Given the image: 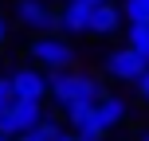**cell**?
I'll return each mask as SVG.
<instances>
[{
  "mask_svg": "<svg viewBox=\"0 0 149 141\" xmlns=\"http://www.w3.org/2000/svg\"><path fill=\"white\" fill-rule=\"evenodd\" d=\"M47 94H51L55 106L71 110V106H94L106 90H102L98 78H90L82 71H63V74H51L47 78Z\"/></svg>",
  "mask_w": 149,
  "mask_h": 141,
  "instance_id": "cell-1",
  "label": "cell"
},
{
  "mask_svg": "<svg viewBox=\"0 0 149 141\" xmlns=\"http://www.w3.org/2000/svg\"><path fill=\"white\" fill-rule=\"evenodd\" d=\"M28 59H36V71L63 74V71L74 67V47L63 35H36L28 43Z\"/></svg>",
  "mask_w": 149,
  "mask_h": 141,
  "instance_id": "cell-2",
  "label": "cell"
},
{
  "mask_svg": "<svg viewBox=\"0 0 149 141\" xmlns=\"http://www.w3.org/2000/svg\"><path fill=\"white\" fill-rule=\"evenodd\" d=\"M16 20L36 35H55V28H59V12L47 0H16Z\"/></svg>",
  "mask_w": 149,
  "mask_h": 141,
  "instance_id": "cell-3",
  "label": "cell"
},
{
  "mask_svg": "<svg viewBox=\"0 0 149 141\" xmlns=\"http://www.w3.org/2000/svg\"><path fill=\"white\" fill-rule=\"evenodd\" d=\"M43 122V102H12L8 110H0V133L20 137L28 129H36Z\"/></svg>",
  "mask_w": 149,
  "mask_h": 141,
  "instance_id": "cell-4",
  "label": "cell"
},
{
  "mask_svg": "<svg viewBox=\"0 0 149 141\" xmlns=\"http://www.w3.org/2000/svg\"><path fill=\"white\" fill-rule=\"evenodd\" d=\"M102 67H106V74H110V78H118V82H137V78L149 71L145 63L130 51V47H118V51L102 55Z\"/></svg>",
  "mask_w": 149,
  "mask_h": 141,
  "instance_id": "cell-5",
  "label": "cell"
},
{
  "mask_svg": "<svg viewBox=\"0 0 149 141\" xmlns=\"http://www.w3.org/2000/svg\"><path fill=\"white\" fill-rule=\"evenodd\" d=\"M12 78V94L16 102H43L47 98V74L36 71V67H20L16 74H8Z\"/></svg>",
  "mask_w": 149,
  "mask_h": 141,
  "instance_id": "cell-6",
  "label": "cell"
},
{
  "mask_svg": "<svg viewBox=\"0 0 149 141\" xmlns=\"http://www.w3.org/2000/svg\"><path fill=\"white\" fill-rule=\"evenodd\" d=\"M126 98H118V94H102L94 102V118H98V129L102 133H110V129H118L122 122H126Z\"/></svg>",
  "mask_w": 149,
  "mask_h": 141,
  "instance_id": "cell-7",
  "label": "cell"
},
{
  "mask_svg": "<svg viewBox=\"0 0 149 141\" xmlns=\"http://www.w3.org/2000/svg\"><path fill=\"white\" fill-rule=\"evenodd\" d=\"M90 35H114V31H122V8L118 4H98L90 8Z\"/></svg>",
  "mask_w": 149,
  "mask_h": 141,
  "instance_id": "cell-8",
  "label": "cell"
},
{
  "mask_svg": "<svg viewBox=\"0 0 149 141\" xmlns=\"http://www.w3.org/2000/svg\"><path fill=\"white\" fill-rule=\"evenodd\" d=\"M86 28H90V8L67 0V4L59 8V31H63V35H82Z\"/></svg>",
  "mask_w": 149,
  "mask_h": 141,
  "instance_id": "cell-9",
  "label": "cell"
},
{
  "mask_svg": "<svg viewBox=\"0 0 149 141\" xmlns=\"http://www.w3.org/2000/svg\"><path fill=\"white\" fill-rule=\"evenodd\" d=\"M126 39H130L126 47L149 67V24H130V28H126Z\"/></svg>",
  "mask_w": 149,
  "mask_h": 141,
  "instance_id": "cell-10",
  "label": "cell"
},
{
  "mask_svg": "<svg viewBox=\"0 0 149 141\" xmlns=\"http://www.w3.org/2000/svg\"><path fill=\"white\" fill-rule=\"evenodd\" d=\"M55 137H63V129H59V118H51V114H43V122H39L36 129H28V133H20L16 141H55Z\"/></svg>",
  "mask_w": 149,
  "mask_h": 141,
  "instance_id": "cell-11",
  "label": "cell"
},
{
  "mask_svg": "<svg viewBox=\"0 0 149 141\" xmlns=\"http://www.w3.org/2000/svg\"><path fill=\"white\" fill-rule=\"evenodd\" d=\"M122 16L130 24H149V0H122Z\"/></svg>",
  "mask_w": 149,
  "mask_h": 141,
  "instance_id": "cell-12",
  "label": "cell"
},
{
  "mask_svg": "<svg viewBox=\"0 0 149 141\" xmlns=\"http://www.w3.org/2000/svg\"><path fill=\"white\" fill-rule=\"evenodd\" d=\"M12 102H16V94H12V78H0V110H8Z\"/></svg>",
  "mask_w": 149,
  "mask_h": 141,
  "instance_id": "cell-13",
  "label": "cell"
},
{
  "mask_svg": "<svg viewBox=\"0 0 149 141\" xmlns=\"http://www.w3.org/2000/svg\"><path fill=\"white\" fill-rule=\"evenodd\" d=\"M134 86H137V98H141V102L149 106V71H145V74H141V78H137V82H134Z\"/></svg>",
  "mask_w": 149,
  "mask_h": 141,
  "instance_id": "cell-14",
  "label": "cell"
},
{
  "mask_svg": "<svg viewBox=\"0 0 149 141\" xmlns=\"http://www.w3.org/2000/svg\"><path fill=\"white\" fill-rule=\"evenodd\" d=\"M74 4H82V8H98V4H114V0H74Z\"/></svg>",
  "mask_w": 149,
  "mask_h": 141,
  "instance_id": "cell-15",
  "label": "cell"
},
{
  "mask_svg": "<svg viewBox=\"0 0 149 141\" xmlns=\"http://www.w3.org/2000/svg\"><path fill=\"white\" fill-rule=\"evenodd\" d=\"M8 43V24H4V16H0V47Z\"/></svg>",
  "mask_w": 149,
  "mask_h": 141,
  "instance_id": "cell-16",
  "label": "cell"
},
{
  "mask_svg": "<svg viewBox=\"0 0 149 141\" xmlns=\"http://www.w3.org/2000/svg\"><path fill=\"white\" fill-rule=\"evenodd\" d=\"M55 141H79V137H74V133H63V137H55Z\"/></svg>",
  "mask_w": 149,
  "mask_h": 141,
  "instance_id": "cell-17",
  "label": "cell"
},
{
  "mask_svg": "<svg viewBox=\"0 0 149 141\" xmlns=\"http://www.w3.org/2000/svg\"><path fill=\"white\" fill-rule=\"evenodd\" d=\"M0 141H16V137H8V133H0Z\"/></svg>",
  "mask_w": 149,
  "mask_h": 141,
  "instance_id": "cell-18",
  "label": "cell"
},
{
  "mask_svg": "<svg viewBox=\"0 0 149 141\" xmlns=\"http://www.w3.org/2000/svg\"><path fill=\"white\" fill-rule=\"evenodd\" d=\"M137 141H149V133H141V137H137Z\"/></svg>",
  "mask_w": 149,
  "mask_h": 141,
  "instance_id": "cell-19",
  "label": "cell"
}]
</instances>
